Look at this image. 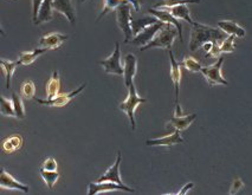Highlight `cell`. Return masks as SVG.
Listing matches in <instances>:
<instances>
[{
    "label": "cell",
    "instance_id": "cell-25",
    "mask_svg": "<svg viewBox=\"0 0 252 195\" xmlns=\"http://www.w3.org/2000/svg\"><path fill=\"white\" fill-rule=\"evenodd\" d=\"M158 22H159V19L155 18L154 16L146 17V18L143 19H131V28H133L134 36H136V34H139L140 32H142L146 28H147V26Z\"/></svg>",
    "mask_w": 252,
    "mask_h": 195
},
{
    "label": "cell",
    "instance_id": "cell-38",
    "mask_svg": "<svg viewBox=\"0 0 252 195\" xmlns=\"http://www.w3.org/2000/svg\"><path fill=\"white\" fill-rule=\"evenodd\" d=\"M193 187H194V183H193V182H189V183H186V185H185L184 187L181 188V191H179L177 194H178V195H185V194L187 193V192L189 191V189H192Z\"/></svg>",
    "mask_w": 252,
    "mask_h": 195
},
{
    "label": "cell",
    "instance_id": "cell-32",
    "mask_svg": "<svg viewBox=\"0 0 252 195\" xmlns=\"http://www.w3.org/2000/svg\"><path fill=\"white\" fill-rule=\"evenodd\" d=\"M180 65L191 72H201V69H203L201 64L193 57H185Z\"/></svg>",
    "mask_w": 252,
    "mask_h": 195
},
{
    "label": "cell",
    "instance_id": "cell-34",
    "mask_svg": "<svg viewBox=\"0 0 252 195\" xmlns=\"http://www.w3.org/2000/svg\"><path fill=\"white\" fill-rule=\"evenodd\" d=\"M234 39H236V36L231 34V36L226 37V39H224L221 42V44L219 45V51L226 52V54H231V52L234 51Z\"/></svg>",
    "mask_w": 252,
    "mask_h": 195
},
{
    "label": "cell",
    "instance_id": "cell-5",
    "mask_svg": "<svg viewBox=\"0 0 252 195\" xmlns=\"http://www.w3.org/2000/svg\"><path fill=\"white\" fill-rule=\"evenodd\" d=\"M224 63V57H220L217 63L213 64V65L206 66V68L201 69V74L204 75L205 80H206L207 84L210 86L218 85V84H221V85H228V82L222 77L221 75V65Z\"/></svg>",
    "mask_w": 252,
    "mask_h": 195
},
{
    "label": "cell",
    "instance_id": "cell-7",
    "mask_svg": "<svg viewBox=\"0 0 252 195\" xmlns=\"http://www.w3.org/2000/svg\"><path fill=\"white\" fill-rule=\"evenodd\" d=\"M121 151H117V158L115 164L111 166L110 168H108V170L102 175L101 177H98L96 181L97 182H105V181H109V182H115L117 185L122 186L128 191V193H135L134 189H131L126 186L123 181L121 180V176H120V165H121Z\"/></svg>",
    "mask_w": 252,
    "mask_h": 195
},
{
    "label": "cell",
    "instance_id": "cell-36",
    "mask_svg": "<svg viewBox=\"0 0 252 195\" xmlns=\"http://www.w3.org/2000/svg\"><path fill=\"white\" fill-rule=\"evenodd\" d=\"M244 187H245V185H244V182L242 181V180L234 179L232 185H231V188H230V192H228V194L234 195V194L239 193L242 189H244Z\"/></svg>",
    "mask_w": 252,
    "mask_h": 195
},
{
    "label": "cell",
    "instance_id": "cell-37",
    "mask_svg": "<svg viewBox=\"0 0 252 195\" xmlns=\"http://www.w3.org/2000/svg\"><path fill=\"white\" fill-rule=\"evenodd\" d=\"M42 2L43 0H32V19H33V22H36Z\"/></svg>",
    "mask_w": 252,
    "mask_h": 195
},
{
    "label": "cell",
    "instance_id": "cell-27",
    "mask_svg": "<svg viewBox=\"0 0 252 195\" xmlns=\"http://www.w3.org/2000/svg\"><path fill=\"white\" fill-rule=\"evenodd\" d=\"M103 2H104L103 10H102V12L98 14L97 20H96V22H97V23L102 18H103L105 14H108V13L111 12V11H114V10L116 11L117 8L121 6V5L127 4L128 1H127V0H103Z\"/></svg>",
    "mask_w": 252,
    "mask_h": 195
},
{
    "label": "cell",
    "instance_id": "cell-11",
    "mask_svg": "<svg viewBox=\"0 0 252 195\" xmlns=\"http://www.w3.org/2000/svg\"><path fill=\"white\" fill-rule=\"evenodd\" d=\"M184 142V139L181 138L180 130L175 129L174 132L169 135L163 136L160 139H147L146 144L149 147H172V145L180 144Z\"/></svg>",
    "mask_w": 252,
    "mask_h": 195
},
{
    "label": "cell",
    "instance_id": "cell-4",
    "mask_svg": "<svg viewBox=\"0 0 252 195\" xmlns=\"http://www.w3.org/2000/svg\"><path fill=\"white\" fill-rule=\"evenodd\" d=\"M117 25L120 26L123 34H125V43H129L133 40V28H131V5L129 2L123 4L116 10Z\"/></svg>",
    "mask_w": 252,
    "mask_h": 195
},
{
    "label": "cell",
    "instance_id": "cell-13",
    "mask_svg": "<svg viewBox=\"0 0 252 195\" xmlns=\"http://www.w3.org/2000/svg\"><path fill=\"white\" fill-rule=\"evenodd\" d=\"M125 85L126 88L129 89L131 84H134V77H135L137 72V59L135 55L128 54L125 57Z\"/></svg>",
    "mask_w": 252,
    "mask_h": 195
},
{
    "label": "cell",
    "instance_id": "cell-24",
    "mask_svg": "<svg viewBox=\"0 0 252 195\" xmlns=\"http://www.w3.org/2000/svg\"><path fill=\"white\" fill-rule=\"evenodd\" d=\"M168 10H169V12H171L173 16L175 17V18L183 19V20H185V22H187L189 24H191V25L194 24V22H193L191 18V12H189V8L187 7L186 4L178 5V6L171 7V8H168Z\"/></svg>",
    "mask_w": 252,
    "mask_h": 195
},
{
    "label": "cell",
    "instance_id": "cell-26",
    "mask_svg": "<svg viewBox=\"0 0 252 195\" xmlns=\"http://www.w3.org/2000/svg\"><path fill=\"white\" fill-rule=\"evenodd\" d=\"M23 145V139L19 135H13L10 138L5 139L2 142V149L5 153H14L20 149Z\"/></svg>",
    "mask_w": 252,
    "mask_h": 195
},
{
    "label": "cell",
    "instance_id": "cell-3",
    "mask_svg": "<svg viewBox=\"0 0 252 195\" xmlns=\"http://www.w3.org/2000/svg\"><path fill=\"white\" fill-rule=\"evenodd\" d=\"M128 98L126 101H123L122 103H120V110H122L123 112L127 113L128 118H129L130 121V124H131V129L135 130L136 129V121H135V110L136 108L140 106V104L145 103L146 98H142L140 97L139 95H137V91H136V88L134 84H131L130 88L128 89Z\"/></svg>",
    "mask_w": 252,
    "mask_h": 195
},
{
    "label": "cell",
    "instance_id": "cell-16",
    "mask_svg": "<svg viewBox=\"0 0 252 195\" xmlns=\"http://www.w3.org/2000/svg\"><path fill=\"white\" fill-rule=\"evenodd\" d=\"M88 195H97L102 193H109V192H116V191H125L128 192L127 189L122 186L117 185L115 182H92L89 183V187H88Z\"/></svg>",
    "mask_w": 252,
    "mask_h": 195
},
{
    "label": "cell",
    "instance_id": "cell-17",
    "mask_svg": "<svg viewBox=\"0 0 252 195\" xmlns=\"http://www.w3.org/2000/svg\"><path fill=\"white\" fill-rule=\"evenodd\" d=\"M169 58H171V78L172 82L174 84L175 89V106L179 103V91H180V82H181V69L180 63L175 60L174 55L169 50Z\"/></svg>",
    "mask_w": 252,
    "mask_h": 195
},
{
    "label": "cell",
    "instance_id": "cell-12",
    "mask_svg": "<svg viewBox=\"0 0 252 195\" xmlns=\"http://www.w3.org/2000/svg\"><path fill=\"white\" fill-rule=\"evenodd\" d=\"M0 188L10 189V191H19L23 192L24 194L29 193V186L17 181V180L14 179L12 175H10L4 168L1 169V175H0Z\"/></svg>",
    "mask_w": 252,
    "mask_h": 195
},
{
    "label": "cell",
    "instance_id": "cell-9",
    "mask_svg": "<svg viewBox=\"0 0 252 195\" xmlns=\"http://www.w3.org/2000/svg\"><path fill=\"white\" fill-rule=\"evenodd\" d=\"M166 23L161 22L159 20L158 23H154V24L147 26L142 32H140L139 34H136L135 38H133L131 43L136 46H145L147 45L148 43H151L153 40V38L157 36V33L159 32L163 26H166Z\"/></svg>",
    "mask_w": 252,
    "mask_h": 195
},
{
    "label": "cell",
    "instance_id": "cell-35",
    "mask_svg": "<svg viewBox=\"0 0 252 195\" xmlns=\"http://www.w3.org/2000/svg\"><path fill=\"white\" fill-rule=\"evenodd\" d=\"M40 169H44V170H58V165H57V161L54 158H48L44 160L42 167H40Z\"/></svg>",
    "mask_w": 252,
    "mask_h": 195
},
{
    "label": "cell",
    "instance_id": "cell-22",
    "mask_svg": "<svg viewBox=\"0 0 252 195\" xmlns=\"http://www.w3.org/2000/svg\"><path fill=\"white\" fill-rule=\"evenodd\" d=\"M48 51V49L38 48L34 49L33 51H28V52H22L19 55V63L20 65H31L32 63H34V60L37 59L38 57H40L42 55L45 54Z\"/></svg>",
    "mask_w": 252,
    "mask_h": 195
},
{
    "label": "cell",
    "instance_id": "cell-1",
    "mask_svg": "<svg viewBox=\"0 0 252 195\" xmlns=\"http://www.w3.org/2000/svg\"><path fill=\"white\" fill-rule=\"evenodd\" d=\"M226 39V33L221 28H215L212 26L194 23L192 25L191 39H189V50L195 52L199 48H203L206 43L221 44Z\"/></svg>",
    "mask_w": 252,
    "mask_h": 195
},
{
    "label": "cell",
    "instance_id": "cell-28",
    "mask_svg": "<svg viewBox=\"0 0 252 195\" xmlns=\"http://www.w3.org/2000/svg\"><path fill=\"white\" fill-rule=\"evenodd\" d=\"M200 0H161L153 8H171L184 4H199Z\"/></svg>",
    "mask_w": 252,
    "mask_h": 195
},
{
    "label": "cell",
    "instance_id": "cell-18",
    "mask_svg": "<svg viewBox=\"0 0 252 195\" xmlns=\"http://www.w3.org/2000/svg\"><path fill=\"white\" fill-rule=\"evenodd\" d=\"M52 2H54V0H43L36 22H33L34 25H42L44 23H48L52 19V14H54Z\"/></svg>",
    "mask_w": 252,
    "mask_h": 195
},
{
    "label": "cell",
    "instance_id": "cell-29",
    "mask_svg": "<svg viewBox=\"0 0 252 195\" xmlns=\"http://www.w3.org/2000/svg\"><path fill=\"white\" fill-rule=\"evenodd\" d=\"M40 176L44 180V182L46 183V186L50 189H54L55 185L57 183L58 179H60V174H58L57 170H44L40 169Z\"/></svg>",
    "mask_w": 252,
    "mask_h": 195
},
{
    "label": "cell",
    "instance_id": "cell-39",
    "mask_svg": "<svg viewBox=\"0 0 252 195\" xmlns=\"http://www.w3.org/2000/svg\"><path fill=\"white\" fill-rule=\"evenodd\" d=\"M128 2L133 6L135 12H140V8H141V5H140V0H127Z\"/></svg>",
    "mask_w": 252,
    "mask_h": 195
},
{
    "label": "cell",
    "instance_id": "cell-10",
    "mask_svg": "<svg viewBox=\"0 0 252 195\" xmlns=\"http://www.w3.org/2000/svg\"><path fill=\"white\" fill-rule=\"evenodd\" d=\"M148 12H149V14H152V16H154L155 18L161 20V22L166 23V24L174 25L179 32V38H180V40L183 42V25H181V23L179 22L178 18H175V17L173 16L171 12H169L168 8H161V10L151 8Z\"/></svg>",
    "mask_w": 252,
    "mask_h": 195
},
{
    "label": "cell",
    "instance_id": "cell-14",
    "mask_svg": "<svg viewBox=\"0 0 252 195\" xmlns=\"http://www.w3.org/2000/svg\"><path fill=\"white\" fill-rule=\"evenodd\" d=\"M54 10L63 14L71 25L76 23V8L71 0H54L52 2Z\"/></svg>",
    "mask_w": 252,
    "mask_h": 195
},
{
    "label": "cell",
    "instance_id": "cell-2",
    "mask_svg": "<svg viewBox=\"0 0 252 195\" xmlns=\"http://www.w3.org/2000/svg\"><path fill=\"white\" fill-rule=\"evenodd\" d=\"M177 36H179L177 28L172 24H167L158 32L157 36L153 38V40H152L151 43L142 46L140 50L146 51L148 50V49H167V50H169V49L172 48L173 43H174Z\"/></svg>",
    "mask_w": 252,
    "mask_h": 195
},
{
    "label": "cell",
    "instance_id": "cell-23",
    "mask_svg": "<svg viewBox=\"0 0 252 195\" xmlns=\"http://www.w3.org/2000/svg\"><path fill=\"white\" fill-rule=\"evenodd\" d=\"M0 64H1V69L4 70L5 75H6V88L10 89L14 71H16L17 68L20 65V63L19 60H17V62H10V60L1 59L0 60Z\"/></svg>",
    "mask_w": 252,
    "mask_h": 195
},
{
    "label": "cell",
    "instance_id": "cell-19",
    "mask_svg": "<svg viewBox=\"0 0 252 195\" xmlns=\"http://www.w3.org/2000/svg\"><path fill=\"white\" fill-rule=\"evenodd\" d=\"M218 26L225 33L230 34V36L233 34V36L238 38H243L246 34L245 30L242 26L237 24V23L231 22V20H220V22H218Z\"/></svg>",
    "mask_w": 252,
    "mask_h": 195
},
{
    "label": "cell",
    "instance_id": "cell-15",
    "mask_svg": "<svg viewBox=\"0 0 252 195\" xmlns=\"http://www.w3.org/2000/svg\"><path fill=\"white\" fill-rule=\"evenodd\" d=\"M68 36L57 32H52V33L45 34V36L40 38L39 40V48L48 49V50H56V49L61 48L64 42L68 40Z\"/></svg>",
    "mask_w": 252,
    "mask_h": 195
},
{
    "label": "cell",
    "instance_id": "cell-31",
    "mask_svg": "<svg viewBox=\"0 0 252 195\" xmlns=\"http://www.w3.org/2000/svg\"><path fill=\"white\" fill-rule=\"evenodd\" d=\"M11 100L13 101L14 110H16V117L18 118V120H24L25 118V108H24V104H23V98L20 97L18 94L13 92L12 98H11Z\"/></svg>",
    "mask_w": 252,
    "mask_h": 195
},
{
    "label": "cell",
    "instance_id": "cell-30",
    "mask_svg": "<svg viewBox=\"0 0 252 195\" xmlns=\"http://www.w3.org/2000/svg\"><path fill=\"white\" fill-rule=\"evenodd\" d=\"M0 111L4 116L7 117H16V110H14L13 101L7 100V98H0Z\"/></svg>",
    "mask_w": 252,
    "mask_h": 195
},
{
    "label": "cell",
    "instance_id": "cell-6",
    "mask_svg": "<svg viewBox=\"0 0 252 195\" xmlns=\"http://www.w3.org/2000/svg\"><path fill=\"white\" fill-rule=\"evenodd\" d=\"M99 65L103 66L105 74L123 76L125 75V68L121 64V49H120V43L115 44V50L110 55L109 58L98 62Z\"/></svg>",
    "mask_w": 252,
    "mask_h": 195
},
{
    "label": "cell",
    "instance_id": "cell-21",
    "mask_svg": "<svg viewBox=\"0 0 252 195\" xmlns=\"http://www.w3.org/2000/svg\"><path fill=\"white\" fill-rule=\"evenodd\" d=\"M60 85V74H58V71H54L52 72V76L50 77L48 84H46V96H48V100H54L56 96H58L61 88Z\"/></svg>",
    "mask_w": 252,
    "mask_h": 195
},
{
    "label": "cell",
    "instance_id": "cell-8",
    "mask_svg": "<svg viewBox=\"0 0 252 195\" xmlns=\"http://www.w3.org/2000/svg\"><path fill=\"white\" fill-rule=\"evenodd\" d=\"M86 86H87V84H82L80 88L74 90V91L69 92V94H61V95L56 96L54 100L44 101V100H40V98H34V101H36L37 103L43 104V106H46V107H54V108L65 107L66 104H69L70 102L74 100L76 96H77L78 94H81V92L86 89Z\"/></svg>",
    "mask_w": 252,
    "mask_h": 195
},
{
    "label": "cell",
    "instance_id": "cell-33",
    "mask_svg": "<svg viewBox=\"0 0 252 195\" xmlns=\"http://www.w3.org/2000/svg\"><path fill=\"white\" fill-rule=\"evenodd\" d=\"M20 92H22L23 97H24L25 100H32V98H34V92H36L34 83L32 82V81H25V82L23 83Z\"/></svg>",
    "mask_w": 252,
    "mask_h": 195
},
{
    "label": "cell",
    "instance_id": "cell-20",
    "mask_svg": "<svg viewBox=\"0 0 252 195\" xmlns=\"http://www.w3.org/2000/svg\"><path fill=\"white\" fill-rule=\"evenodd\" d=\"M195 118H197V113L185 115V116H181V117H177V116H174V117L171 118V121H169V124H171L172 127H174L175 129L180 130V132H184V130H186L187 128L191 126L193 122L195 121Z\"/></svg>",
    "mask_w": 252,
    "mask_h": 195
}]
</instances>
